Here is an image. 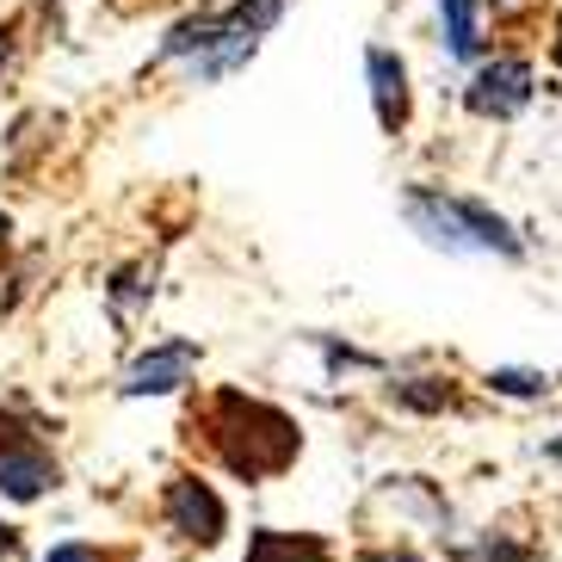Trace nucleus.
I'll list each match as a JSON object with an SVG mask.
<instances>
[{"instance_id": "nucleus-1", "label": "nucleus", "mask_w": 562, "mask_h": 562, "mask_svg": "<svg viewBox=\"0 0 562 562\" xmlns=\"http://www.w3.org/2000/svg\"><path fill=\"white\" fill-rule=\"evenodd\" d=\"M186 451L199 470L241 482V488H266L284 482L310 451V432L279 396H260L248 383H199L186 402Z\"/></svg>"}, {"instance_id": "nucleus-2", "label": "nucleus", "mask_w": 562, "mask_h": 562, "mask_svg": "<svg viewBox=\"0 0 562 562\" xmlns=\"http://www.w3.org/2000/svg\"><path fill=\"white\" fill-rule=\"evenodd\" d=\"M284 7L291 0H216V7H192V13H180L161 32V44L149 50L143 75L180 68L186 87L229 81V75H241L266 50V37L284 25Z\"/></svg>"}, {"instance_id": "nucleus-3", "label": "nucleus", "mask_w": 562, "mask_h": 562, "mask_svg": "<svg viewBox=\"0 0 562 562\" xmlns=\"http://www.w3.org/2000/svg\"><path fill=\"white\" fill-rule=\"evenodd\" d=\"M396 211H402V223L420 235V248L446 254V260H501V266L531 260V235L519 229L507 211L476 199V192L408 180L396 192Z\"/></svg>"}, {"instance_id": "nucleus-4", "label": "nucleus", "mask_w": 562, "mask_h": 562, "mask_svg": "<svg viewBox=\"0 0 562 562\" xmlns=\"http://www.w3.org/2000/svg\"><path fill=\"white\" fill-rule=\"evenodd\" d=\"M155 526L173 550L186 557H216V550L235 538V507L229 495L216 488L211 470L199 463H173L161 482H155Z\"/></svg>"}, {"instance_id": "nucleus-5", "label": "nucleus", "mask_w": 562, "mask_h": 562, "mask_svg": "<svg viewBox=\"0 0 562 562\" xmlns=\"http://www.w3.org/2000/svg\"><path fill=\"white\" fill-rule=\"evenodd\" d=\"M204 378V347L192 334H161L124 352V364L112 371V402H173L192 396Z\"/></svg>"}, {"instance_id": "nucleus-6", "label": "nucleus", "mask_w": 562, "mask_h": 562, "mask_svg": "<svg viewBox=\"0 0 562 562\" xmlns=\"http://www.w3.org/2000/svg\"><path fill=\"white\" fill-rule=\"evenodd\" d=\"M378 402L402 420H463L470 414V383L446 364H427V359H408V364H390L378 383Z\"/></svg>"}, {"instance_id": "nucleus-7", "label": "nucleus", "mask_w": 562, "mask_h": 562, "mask_svg": "<svg viewBox=\"0 0 562 562\" xmlns=\"http://www.w3.org/2000/svg\"><path fill=\"white\" fill-rule=\"evenodd\" d=\"M371 501L396 513L402 531H427L439 550H446L451 538L463 531L458 507H451V495H446V482H439V476H420V470H390V476H378Z\"/></svg>"}, {"instance_id": "nucleus-8", "label": "nucleus", "mask_w": 562, "mask_h": 562, "mask_svg": "<svg viewBox=\"0 0 562 562\" xmlns=\"http://www.w3.org/2000/svg\"><path fill=\"white\" fill-rule=\"evenodd\" d=\"M63 488H68V463L50 432L19 439V446L0 451V507L7 513H32L44 501H56Z\"/></svg>"}, {"instance_id": "nucleus-9", "label": "nucleus", "mask_w": 562, "mask_h": 562, "mask_svg": "<svg viewBox=\"0 0 562 562\" xmlns=\"http://www.w3.org/2000/svg\"><path fill=\"white\" fill-rule=\"evenodd\" d=\"M538 100V68L526 56H482L463 81V112L482 124H513L519 112H531Z\"/></svg>"}, {"instance_id": "nucleus-10", "label": "nucleus", "mask_w": 562, "mask_h": 562, "mask_svg": "<svg viewBox=\"0 0 562 562\" xmlns=\"http://www.w3.org/2000/svg\"><path fill=\"white\" fill-rule=\"evenodd\" d=\"M155 297H161V266H155L149 254L112 260L100 272V310H105V322H112V334H124V340H136V328L149 322Z\"/></svg>"}, {"instance_id": "nucleus-11", "label": "nucleus", "mask_w": 562, "mask_h": 562, "mask_svg": "<svg viewBox=\"0 0 562 562\" xmlns=\"http://www.w3.org/2000/svg\"><path fill=\"white\" fill-rule=\"evenodd\" d=\"M364 93H371V117L390 143H402L414 124V75L408 56L390 44H364Z\"/></svg>"}, {"instance_id": "nucleus-12", "label": "nucleus", "mask_w": 562, "mask_h": 562, "mask_svg": "<svg viewBox=\"0 0 562 562\" xmlns=\"http://www.w3.org/2000/svg\"><path fill=\"white\" fill-rule=\"evenodd\" d=\"M241 562H352L347 550L334 544L328 531L310 526H248V544H241Z\"/></svg>"}, {"instance_id": "nucleus-13", "label": "nucleus", "mask_w": 562, "mask_h": 562, "mask_svg": "<svg viewBox=\"0 0 562 562\" xmlns=\"http://www.w3.org/2000/svg\"><path fill=\"white\" fill-rule=\"evenodd\" d=\"M56 131H63V112H50V105H25V112H13V124H7V136H0V167L7 173H32L44 155L56 149Z\"/></svg>"}, {"instance_id": "nucleus-14", "label": "nucleus", "mask_w": 562, "mask_h": 562, "mask_svg": "<svg viewBox=\"0 0 562 562\" xmlns=\"http://www.w3.org/2000/svg\"><path fill=\"white\" fill-rule=\"evenodd\" d=\"M538 538L513 531L507 519H488V526H463L446 544V562H538Z\"/></svg>"}, {"instance_id": "nucleus-15", "label": "nucleus", "mask_w": 562, "mask_h": 562, "mask_svg": "<svg viewBox=\"0 0 562 562\" xmlns=\"http://www.w3.org/2000/svg\"><path fill=\"white\" fill-rule=\"evenodd\" d=\"M303 347L322 359V378L328 383H359V378L378 383L383 371H390L383 352H364L359 340H347V334H334V328H303Z\"/></svg>"}, {"instance_id": "nucleus-16", "label": "nucleus", "mask_w": 562, "mask_h": 562, "mask_svg": "<svg viewBox=\"0 0 562 562\" xmlns=\"http://www.w3.org/2000/svg\"><path fill=\"white\" fill-rule=\"evenodd\" d=\"M432 7H439V50L458 68H476L482 63V7L488 0H432Z\"/></svg>"}, {"instance_id": "nucleus-17", "label": "nucleus", "mask_w": 562, "mask_h": 562, "mask_svg": "<svg viewBox=\"0 0 562 562\" xmlns=\"http://www.w3.org/2000/svg\"><path fill=\"white\" fill-rule=\"evenodd\" d=\"M482 390H488V396L495 402H513V408H531V402H550L557 396V371H538V364H488V371H482Z\"/></svg>"}, {"instance_id": "nucleus-18", "label": "nucleus", "mask_w": 562, "mask_h": 562, "mask_svg": "<svg viewBox=\"0 0 562 562\" xmlns=\"http://www.w3.org/2000/svg\"><path fill=\"white\" fill-rule=\"evenodd\" d=\"M37 432L63 439V420H56L32 390H0V451L19 446V439H37Z\"/></svg>"}, {"instance_id": "nucleus-19", "label": "nucleus", "mask_w": 562, "mask_h": 562, "mask_svg": "<svg viewBox=\"0 0 562 562\" xmlns=\"http://www.w3.org/2000/svg\"><path fill=\"white\" fill-rule=\"evenodd\" d=\"M131 544H105V538H50L32 562H131Z\"/></svg>"}, {"instance_id": "nucleus-20", "label": "nucleus", "mask_w": 562, "mask_h": 562, "mask_svg": "<svg viewBox=\"0 0 562 562\" xmlns=\"http://www.w3.org/2000/svg\"><path fill=\"white\" fill-rule=\"evenodd\" d=\"M352 562H432V557L414 544V538H378V544L352 550Z\"/></svg>"}, {"instance_id": "nucleus-21", "label": "nucleus", "mask_w": 562, "mask_h": 562, "mask_svg": "<svg viewBox=\"0 0 562 562\" xmlns=\"http://www.w3.org/2000/svg\"><path fill=\"white\" fill-rule=\"evenodd\" d=\"M25 13H13V19H0V87L19 75V63H25Z\"/></svg>"}, {"instance_id": "nucleus-22", "label": "nucleus", "mask_w": 562, "mask_h": 562, "mask_svg": "<svg viewBox=\"0 0 562 562\" xmlns=\"http://www.w3.org/2000/svg\"><path fill=\"white\" fill-rule=\"evenodd\" d=\"M32 557V538H25V526H19L13 513H0V562H25Z\"/></svg>"}, {"instance_id": "nucleus-23", "label": "nucleus", "mask_w": 562, "mask_h": 562, "mask_svg": "<svg viewBox=\"0 0 562 562\" xmlns=\"http://www.w3.org/2000/svg\"><path fill=\"white\" fill-rule=\"evenodd\" d=\"M13 254H19V223H13V211L0 204V272L13 266Z\"/></svg>"}, {"instance_id": "nucleus-24", "label": "nucleus", "mask_w": 562, "mask_h": 562, "mask_svg": "<svg viewBox=\"0 0 562 562\" xmlns=\"http://www.w3.org/2000/svg\"><path fill=\"white\" fill-rule=\"evenodd\" d=\"M538 458H544L550 470H562V427L550 432V439H538Z\"/></svg>"}, {"instance_id": "nucleus-25", "label": "nucleus", "mask_w": 562, "mask_h": 562, "mask_svg": "<svg viewBox=\"0 0 562 562\" xmlns=\"http://www.w3.org/2000/svg\"><path fill=\"white\" fill-rule=\"evenodd\" d=\"M32 13H37V19H44V25H50V19H56V13H63V0H32Z\"/></svg>"}, {"instance_id": "nucleus-26", "label": "nucleus", "mask_w": 562, "mask_h": 562, "mask_svg": "<svg viewBox=\"0 0 562 562\" xmlns=\"http://www.w3.org/2000/svg\"><path fill=\"white\" fill-rule=\"evenodd\" d=\"M550 63H557V68H562V32H557V44H550Z\"/></svg>"}, {"instance_id": "nucleus-27", "label": "nucleus", "mask_w": 562, "mask_h": 562, "mask_svg": "<svg viewBox=\"0 0 562 562\" xmlns=\"http://www.w3.org/2000/svg\"><path fill=\"white\" fill-rule=\"evenodd\" d=\"M488 7H495V13H507V7H519V0H488Z\"/></svg>"}]
</instances>
